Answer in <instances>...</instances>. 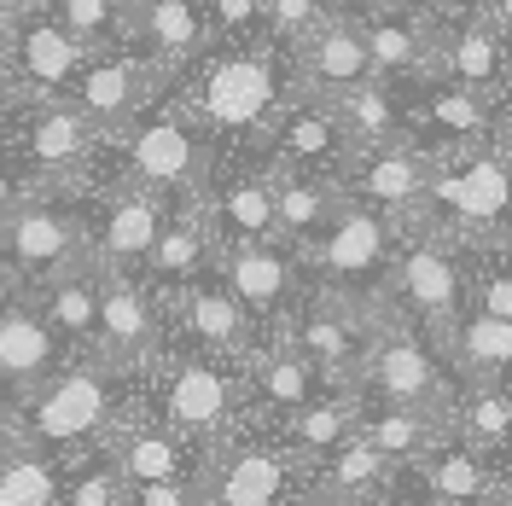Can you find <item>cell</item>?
I'll return each instance as SVG.
<instances>
[{
	"mask_svg": "<svg viewBox=\"0 0 512 506\" xmlns=\"http://www.w3.org/2000/svg\"><path fill=\"white\" fill-rule=\"evenodd\" d=\"M169 88H175V82H169L146 53H134L128 41H117V47H99V53H94V64L76 76L70 99H76V105H82V111H88L111 140H123L128 128L140 123V117H146Z\"/></svg>",
	"mask_w": 512,
	"mask_h": 506,
	"instance_id": "5bb4252c",
	"label": "cell"
},
{
	"mask_svg": "<svg viewBox=\"0 0 512 506\" xmlns=\"http://www.w3.org/2000/svg\"><path fill=\"white\" fill-rule=\"evenodd\" d=\"M210 216L222 245H245V239H280V181L274 169H256V175H233L227 187L204 192Z\"/></svg>",
	"mask_w": 512,
	"mask_h": 506,
	"instance_id": "83f0119b",
	"label": "cell"
},
{
	"mask_svg": "<svg viewBox=\"0 0 512 506\" xmlns=\"http://www.w3.org/2000/svg\"><path fill=\"white\" fill-rule=\"evenodd\" d=\"M88 355L123 367V373L158 367L163 361V291H152L140 274H105V291H99V338Z\"/></svg>",
	"mask_w": 512,
	"mask_h": 506,
	"instance_id": "ac0fdd59",
	"label": "cell"
},
{
	"mask_svg": "<svg viewBox=\"0 0 512 506\" xmlns=\"http://www.w3.org/2000/svg\"><path fill=\"white\" fill-rule=\"evenodd\" d=\"M169 204L175 198L152 192L146 181H134V175H123L111 192H99V204L88 210V233H94L99 268L105 274H140L152 245H158L163 222H169Z\"/></svg>",
	"mask_w": 512,
	"mask_h": 506,
	"instance_id": "d6986e66",
	"label": "cell"
},
{
	"mask_svg": "<svg viewBox=\"0 0 512 506\" xmlns=\"http://www.w3.org/2000/svg\"><path fill=\"white\" fill-rule=\"evenodd\" d=\"M216 274H222V280L233 285V297H239L262 326H274V332H286L291 315L303 309V297L315 291L303 251L286 245V239H245V245H222V268H216Z\"/></svg>",
	"mask_w": 512,
	"mask_h": 506,
	"instance_id": "8fae6325",
	"label": "cell"
},
{
	"mask_svg": "<svg viewBox=\"0 0 512 506\" xmlns=\"http://www.w3.org/2000/svg\"><path fill=\"white\" fill-rule=\"evenodd\" d=\"M495 18H501V30H507V41H512V0H483Z\"/></svg>",
	"mask_w": 512,
	"mask_h": 506,
	"instance_id": "c3c4849f",
	"label": "cell"
},
{
	"mask_svg": "<svg viewBox=\"0 0 512 506\" xmlns=\"http://www.w3.org/2000/svg\"><path fill=\"white\" fill-rule=\"evenodd\" d=\"M123 41L134 53H146L169 82H181L222 35H216V18H210L204 0H128Z\"/></svg>",
	"mask_w": 512,
	"mask_h": 506,
	"instance_id": "ffe728a7",
	"label": "cell"
},
{
	"mask_svg": "<svg viewBox=\"0 0 512 506\" xmlns=\"http://www.w3.org/2000/svg\"><path fill=\"white\" fill-rule=\"evenodd\" d=\"M274 181H280V239L286 245H315L326 222L344 210V181H332V175H280L274 169Z\"/></svg>",
	"mask_w": 512,
	"mask_h": 506,
	"instance_id": "d6a6232c",
	"label": "cell"
},
{
	"mask_svg": "<svg viewBox=\"0 0 512 506\" xmlns=\"http://www.w3.org/2000/svg\"><path fill=\"white\" fill-rule=\"evenodd\" d=\"M216 268H222V233H216L210 204L204 198H175L158 245H152L146 268H140V280L152 285V291H163V297H175L187 285L210 280Z\"/></svg>",
	"mask_w": 512,
	"mask_h": 506,
	"instance_id": "44dd1931",
	"label": "cell"
},
{
	"mask_svg": "<svg viewBox=\"0 0 512 506\" xmlns=\"http://www.w3.org/2000/svg\"><path fill=\"white\" fill-rule=\"evenodd\" d=\"M64 349L70 344L59 338V326L41 315V303L30 291L6 297L0 303V402L12 408L30 390H41L64 367Z\"/></svg>",
	"mask_w": 512,
	"mask_h": 506,
	"instance_id": "7402d4cb",
	"label": "cell"
},
{
	"mask_svg": "<svg viewBox=\"0 0 512 506\" xmlns=\"http://www.w3.org/2000/svg\"><path fill=\"white\" fill-rule=\"evenodd\" d=\"M245 379H251L256 413H262V419H280V425H286L297 408H309L320 390H332V384H338V379H326L315 361L291 344L286 332H274L268 344L256 349L251 367H245Z\"/></svg>",
	"mask_w": 512,
	"mask_h": 506,
	"instance_id": "484cf974",
	"label": "cell"
},
{
	"mask_svg": "<svg viewBox=\"0 0 512 506\" xmlns=\"http://www.w3.org/2000/svg\"><path fill=\"white\" fill-rule=\"evenodd\" d=\"M448 361L460 379H501L512 384V320L483 315V309H466L454 320V332L443 338Z\"/></svg>",
	"mask_w": 512,
	"mask_h": 506,
	"instance_id": "1f68e13d",
	"label": "cell"
},
{
	"mask_svg": "<svg viewBox=\"0 0 512 506\" xmlns=\"http://www.w3.org/2000/svg\"><path fill=\"white\" fill-rule=\"evenodd\" d=\"M303 454L280 437V443H227L210 454L204 466V489L210 506H291L309 495L303 483Z\"/></svg>",
	"mask_w": 512,
	"mask_h": 506,
	"instance_id": "9a60e30c",
	"label": "cell"
},
{
	"mask_svg": "<svg viewBox=\"0 0 512 506\" xmlns=\"http://www.w3.org/2000/svg\"><path fill=\"white\" fill-rule=\"evenodd\" d=\"M111 460L123 466V477L140 489V483H163V477H187V437L169 431V425H140V419H123L111 431Z\"/></svg>",
	"mask_w": 512,
	"mask_h": 506,
	"instance_id": "4dcf8cb0",
	"label": "cell"
},
{
	"mask_svg": "<svg viewBox=\"0 0 512 506\" xmlns=\"http://www.w3.org/2000/svg\"><path fill=\"white\" fill-rule=\"evenodd\" d=\"M291 506H355V501H338V495H320L315 483H309V495H297Z\"/></svg>",
	"mask_w": 512,
	"mask_h": 506,
	"instance_id": "bcb514c9",
	"label": "cell"
},
{
	"mask_svg": "<svg viewBox=\"0 0 512 506\" xmlns=\"http://www.w3.org/2000/svg\"><path fill=\"white\" fill-rule=\"evenodd\" d=\"M390 6H425V12H448V6H472V0H390Z\"/></svg>",
	"mask_w": 512,
	"mask_h": 506,
	"instance_id": "7dc6e473",
	"label": "cell"
},
{
	"mask_svg": "<svg viewBox=\"0 0 512 506\" xmlns=\"http://www.w3.org/2000/svg\"><path fill=\"white\" fill-rule=\"evenodd\" d=\"M332 12H338L332 0H262V35L297 53Z\"/></svg>",
	"mask_w": 512,
	"mask_h": 506,
	"instance_id": "ab89813d",
	"label": "cell"
},
{
	"mask_svg": "<svg viewBox=\"0 0 512 506\" xmlns=\"http://www.w3.org/2000/svg\"><path fill=\"white\" fill-rule=\"evenodd\" d=\"M175 320H181V332L192 338V349L233 355V361H251L256 349H262L256 344V326H262V320L233 297V285H227L222 274L175 291Z\"/></svg>",
	"mask_w": 512,
	"mask_h": 506,
	"instance_id": "cb8c5ba5",
	"label": "cell"
},
{
	"mask_svg": "<svg viewBox=\"0 0 512 506\" xmlns=\"http://www.w3.org/2000/svg\"><path fill=\"white\" fill-rule=\"evenodd\" d=\"M443 355L431 349V332L384 315L379 338H373L367 361H361L355 390H361L367 402H379V408H443L448 413L460 390H454V373H448Z\"/></svg>",
	"mask_w": 512,
	"mask_h": 506,
	"instance_id": "ba28073f",
	"label": "cell"
},
{
	"mask_svg": "<svg viewBox=\"0 0 512 506\" xmlns=\"http://www.w3.org/2000/svg\"><path fill=\"white\" fill-rule=\"evenodd\" d=\"M88 47H117L128 35V0H47Z\"/></svg>",
	"mask_w": 512,
	"mask_h": 506,
	"instance_id": "f35d334b",
	"label": "cell"
},
{
	"mask_svg": "<svg viewBox=\"0 0 512 506\" xmlns=\"http://www.w3.org/2000/svg\"><path fill=\"white\" fill-rule=\"evenodd\" d=\"M123 163V175L146 181L163 198H204L216 187V140L181 105L175 88L123 134Z\"/></svg>",
	"mask_w": 512,
	"mask_h": 506,
	"instance_id": "5b68a950",
	"label": "cell"
},
{
	"mask_svg": "<svg viewBox=\"0 0 512 506\" xmlns=\"http://www.w3.org/2000/svg\"><path fill=\"white\" fill-rule=\"evenodd\" d=\"M76 262H94V233L88 210L64 204V187H35L12 216H0V280H18V291H35Z\"/></svg>",
	"mask_w": 512,
	"mask_h": 506,
	"instance_id": "8992f818",
	"label": "cell"
},
{
	"mask_svg": "<svg viewBox=\"0 0 512 506\" xmlns=\"http://www.w3.org/2000/svg\"><path fill=\"white\" fill-rule=\"evenodd\" d=\"M355 18H361L367 47H373V59H379V70L390 82H408V76H431L437 70V12L373 0Z\"/></svg>",
	"mask_w": 512,
	"mask_h": 506,
	"instance_id": "d4e9b609",
	"label": "cell"
},
{
	"mask_svg": "<svg viewBox=\"0 0 512 506\" xmlns=\"http://www.w3.org/2000/svg\"><path fill=\"white\" fill-rule=\"evenodd\" d=\"M408 233L414 227L396 222L390 210L344 198V210L326 222V233L315 245H303L309 280L326 291H344V297H361V303H384V285H390V268L408 245Z\"/></svg>",
	"mask_w": 512,
	"mask_h": 506,
	"instance_id": "277c9868",
	"label": "cell"
},
{
	"mask_svg": "<svg viewBox=\"0 0 512 506\" xmlns=\"http://www.w3.org/2000/svg\"><path fill=\"white\" fill-rule=\"evenodd\" d=\"M94 53L99 47H88L53 6H24V12H18V30H12V76H6V94L12 99L70 94L76 76L94 64Z\"/></svg>",
	"mask_w": 512,
	"mask_h": 506,
	"instance_id": "7c38bea8",
	"label": "cell"
},
{
	"mask_svg": "<svg viewBox=\"0 0 512 506\" xmlns=\"http://www.w3.org/2000/svg\"><path fill=\"white\" fill-rule=\"evenodd\" d=\"M338 111L350 123L355 152H373V146H390V140L408 134V111H402V94H396L390 76H373V82H361L350 94H338Z\"/></svg>",
	"mask_w": 512,
	"mask_h": 506,
	"instance_id": "8d00e7d4",
	"label": "cell"
},
{
	"mask_svg": "<svg viewBox=\"0 0 512 506\" xmlns=\"http://www.w3.org/2000/svg\"><path fill=\"white\" fill-rule=\"evenodd\" d=\"M466 239L448 233L437 222H419L408 233V245L390 268V285H384V315L408 320L419 332H437L448 338L454 320L472 309V262H466Z\"/></svg>",
	"mask_w": 512,
	"mask_h": 506,
	"instance_id": "3957f363",
	"label": "cell"
},
{
	"mask_svg": "<svg viewBox=\"0 0 512 506\" xmlns=\"http://www.w3.org/2000/svg\"><path fill=\"white\" fill-rule=\"evenodd\" d=\"M123 367L82 355L64 361L53 379L30 390L24 402H12V431L24 448H47V454H88L105 448L111 431L123 425Z\"/></svg>",
	"mask_w": 512,
	"mask_h": 506,
	"instance_id": "7a4b0ae2",
	"label": "cell"
},
{
	"mask_svg": "<svg viewBox=\"0 0 512 506\" xmlns=\"http://www.w3.org/2000/svg\"><path fill=\"white\" fill-rule=\"evenodd\" d=\"M175 94L204 134L222 146H268L274 123L286 117V105L303 94L291 47L251 35V41H216L204 59L175 82Z\"/></svg>",
	"mask_w": 512,
	"mask_h": 506,
	"instance_id": "6da1fadb",
	"label": "cell"
},
{
	"mask_svg": "<svg viewBox=\"0 0 512 506\" xmlns=\"http://www.w3.org/2000/svg\"><path fill=\"white\" fill-rule=\"evenodd\" d=\"M30 192H35V181L18 169V158H12V152H6V140H0V216H12Z\"/></svg>",
	"mask_w": 512,
	"mask_h": 506,
	"instance_id": "7bdbcfd3",
	"label": "cell"
},
{
	"mask_svg": "<svg viewBox=\"0 0 512 506\" xmlns=\"http://www.w3.org/2000/svg\"><path fill=\"white\" fill-rule=\"evenodd\" d=\"M262 152H268V169H280V175H332V181H344V169L355 163V140L338 99L303 88L286 105V117L274 123Z\"/></svg>",
	"mask_w": 512,
	"mask_h": 506,
	"instance_id": "2e32d148",
	"label": "cell"
},
{
	"mask_svg": "<svg viewBox=\"0 0 512 506\" xmlns=\"http://www.w3.org/2000/svg\"><path fill=\"white\" fill-rule=\"evenodd\" d=\"M128 506H204V501H198V483H187V477H163V483H140Z\"/></svg>",
	"mask_w": 512,
	"mask_h": 506,
	"instance_id": "b9f144b4",
	"label": "cell"
},
{
	"mask_svg": "<svg viewBox=\"0 0 512 506\" xmlns=\"http://www.w3.org/2000/svg\"><path fill=\"white\" fill-rule=\"evenodd\" d=\"M361 419H367V396L355 390V384H332V390H320L309 408H297L280 425V437H286L309 466H320L332 448H344L361 431Z\"/></svg>",
	"mask_w": 512,
	"mask_h": 506,
	"instance_id": "f1b7e54d",
	"label": "cell"
},
{
	"mask_svg": "<svg viewBox=\"0 0 512 506\" xmlns=\"http://www.w3.org/2000/svg\"><path fill=\"white\" fill-rule=\"evenodd\" d=\"M12 30H18V6L0 0V94H6V76H12Z\"/></svg>",
	"mask_w": 512,
	"mask_h": 506,
	"instance_id": "ee69618b",
	"label": "cell"
},
{
	"mask_svg": "<svg viewBox=\"0 0 512 506\" xmlns=\"http://www.w3.org/2000/svg\"><path fill=\"white\" fill-rule=\"evenodd\" d=\"M495 146H501V158L512 163V111L501 105V123H495Z\"/></svg>",
	"mask_w": 512,
	"mask_h": 506,
	"instance_id": "f6af8a7d",
	"label": "cell"
},
{
	"mask_svg": "<svg viewBox=\"0 0 512 506\" xmlns=\"http://www.w3.org/2000/svg\"><path fill=\"white\" fill-rule=\"evenodd\" d=\"M431 76L483 99H501L512 88V41L483 0L437 12V70Z\"/></svg>",
	"mask_w": 512,
	"mask_h": 506,
	"instance_id": "4fadbf2b",
	"label": "cell"
},
{
	"mask_svg": "<svg viewBox=\"0 0 512 506\" xmlns=\"http://www.w3.org/2000/svg\"><path fill=\"white\" fill-rule=\"evenodd\" d=\"M332 6H344V12H361V6H373V0H332Z\"/></svg>",
	"mask_w": 512,
	"mask_h": 506,
	"instance_id": "681fc988",
	"label": "cell"
},
{
	"mask_svg": "<svg viewBox=\"0 0 512 506\" xmlns=\"http://www.w3.org/2000/svg\"><path fill=\"white\" fill-rule=\"evenodd\" d=\"M6 6H18V12H24V6H47V0H6Z\"/></svg>",
	"mask_w": 512,
	"mask_h": 506,
	"instance_id": "f907efd6",
	"label": "cell"
},
{
	"mask_svg": "<svg viewBox=\"0 0 512 506\" xmlns=\"http://www.w3.org/2000/svg\"><path fill=\"white\" fill-rule=\"evenodd\" d=\"M390 472H396V460H390L367 431H355L344 448H332V454L320 460L309 483H315L320 495H338V501H367Z\"/></svg>",
	"mask_w": 512,
	"mask_h": 506,
	"instance_id": "d590c367",
	"label": "cell"
},
{
	"mask_svg": "<svg viewBox=\"0 0 512 506\" xmlns=\"http://www.w3.org/2000/svg\"><path fill=\"white\" fill-rule=\"evenodd\" d=\"M414 472H419V483H425L431 506H495V489H501V477H507L483 448L466 443L460 431H448Z\"/></svg>",
	"mask_w": 512,
	"mask_h": 506,
	"instance_id": "4316f807",
	"label": "cell"
},
{
	"mask_svg": "<svg viewBox=\"0 0 512 506\" xmlns=\"http://www.w3.org/2000/svg\"><path fill=\"white\" fill-rule=\"evenodd\" d=\"M134 501V483L123 477V466L111 460V448H94L88 466L70 460V489H64V506H128Z\"/></svg>",
	"mask_w": 512,
	"mask_h": 506,
	"instance_id": "74e56055",
	"label": "cell"
},
{
	"mask_svg": "<svg viewBox=\"0 0 512 506\" xmlns=\"http://www.w3.org/2000/svg\"><path fill=\"white\" fill-rule=\"evenodd\" d=\"M222 41H251L262 35V0H204Z\"/></svg>",
	"mask_w": 512,
	"mask_h": 506,
	"instance_id": "60d3db41",
	"label": "cell"
},
{
	"mask_svg": "<svg viewBox=\"0 0 512 506\" xmlns=\"http://www.w3.org/2000/svg\"><path fill=\"white\" fill-rule=\"evenodd\" d=\"M70 460L76 454H47V448L18 443L0 460V506H64Z\"/></svg>",
	"mask_w": 512,
	"mask_h": 506,
	"instance_id": "e575fe53",
	"label": "cell"
},
{
	"mask_svg": "<svg viewBox=\"0 0 512 506\" xmlns=\"http://www.w3.org/2000/svg\"><path fill=\"white\" fill-rule=\"evenodd\" d=\"M291 59H297V82H303L309 94H326V99H338V94H350V88H361V82L384 76L379 59H373V47H367L361 18L344 12V6H338Z\"/></svg>",
	"mask_w": 512,
	"mask_h": 506,
	"instance_id": "603a6c76",
	"label": "cell"
},
{
	"mask_svg": "<svg viewBox=\"0 0 512 506\" xmlns=\"http://www.w3.org/2000/svg\"><path fill=\"white\" fill-rule=\"evenodd\" d=\"M379 326H384L379 303H361V297H344V291L315 285V291L303 297V309L291 315L286 338L315 361L326 379L355 384V379H361L367 349H373V338H379Z\"/></svg>",
	"mask_w": 512,
	"mask_h": 506,
	"instance_id": "30bf717a",
	"label": "cell"
},
{
	"mask_svg": "<svg viewBox=\"0 0 512 506\" xmlns=\"http://www.w3.org/2000/svg\"><path fill=\"white\" fill-rule=\"evenodd\" d=\"M344 192L419 227L431 216V192H437V152L408 134L390 146H373V152H355V163L344 169Z\"/></svg>",
	"mask_w": 512,
	"mask_h": 506,
	"instance_id": "e0dca14e",
	"label": "cell"
},
{
	"mask_svg": "<svg viewBox=\"0 0 512 506\" xmlns=\"http://www.w3.org/2000/svg\"><path fill=\"white\" fill-rule=\"evenodd\" d=\"M12 105H18V128L6 134V152L18 158V169L30 175L35 187H70V181L99 158V146L111 140L70 94H59V99H12Z\"/></svg>",
	"mask_w": 512,
	"mask_h": 506,
	"instance_id": "52a82bcc",
	"label": "cell"
},
{
	"mask_svg": "<svg viewBox=\"0 0 512 506\" xmlns=\"http://www.w3.org/2000/svg\"><path fill=\"white\" fill-rule=\"evenodd\" d=\"M251 361H233V355H210V349H192L181 361L163 367L158 384V413L169 431H181L187 443H216L227 425L239 419V396H251V379H239Z\"/></svg>",
	"mask_w": 512,
	"mask_h": 506,
	"instance_id": "9c48e42d",
	"label": "cell"
},
{
	"mask_svg": "<svg viewBox=\"0 0 512 506\" xmlns=\"http://www.w3.org/2000/svg\"><path fill=\"white\" fill-rule=\"evenodd\" d=\"M361 431H367L396 466H419L454 425H448L443 408H379V402H373L367 419H361Z\"/></svg>",
	"mask_w": 512,
	"mask_h": 506,
	"instance_id": "836d02e7",
	"label": "cell"
},
{
	"mask_svg": "<svg viewBox=\"0 0 512 506\" xmlns=\"http://www.w3.org/2000/svg\"><path fill=\"white\" fill-rule=\"evenodd\" d=\"M99 291H105L99 262H76V268L53 274L47 285H35L30 297L41 303V315L59 326L64 344H76L82 355H88V349H94V338H99Z\"/></svg>",
	"mask_w": 512,
	"mask_h": 506,
	"instance_id": "f546056e",
	"label": "cell"
}]
</instances>
